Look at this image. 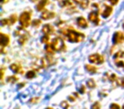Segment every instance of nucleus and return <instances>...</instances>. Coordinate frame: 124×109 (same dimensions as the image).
Returning a JSON list of instances; mask_svg holds the SVG:
<instances>
[{"label":"nucleus","mask_w":124,"mask_h":109,"mask_svg":"<svg viewBox=\"0 0 124 109\" xmlns=\"http://www.w3.org/2000/svg\"><path fill=\"white\" fill-rule=\"evenodd\" d=\"M67 37L69 41L72 42H81L84 39V34L75 31V30H68L67 31Z\"/></svg>","instance_id":"1"},{"label":"nucleus","mask_w":124,"mask_h":109,"mask_svg":"<svg viewBox=\"0 0 124 109\" xmlns=\"http://www.w3.org/2000/svg\"><path fill=\"white\" fill-rule=\"evenodd\" d=\"M31 22V15L28 12H23L20 16V23L22 27H27Z\"/></svg>","instance_id":"2"},{"label":"nucleus","mask_w":124,"mask_h":109,"mask_svg":"<svg viewBox=\"0 0 124 109\" xmlns=\"http://www.w3.org/2000/svg\"><path fill=\"white\" fill-rule=\"evenodd\" d=\"M51 45L54 50V51H60V50H63V48H65L64 42L60 38H54L51 43Z\"/></svg>","instance_id":"3"},{"label":"nucleus","mask_w":124,"mask_h":109,"mask_svg":"<svg viewBox=\"0 0 124 109\" xmlns=\"http://www.w3.org/2000/svg\"><path fill=\"white\" fill-rule=\"evenodd\" d=\"M90 62L95 63V64H102L104 62V58L99 54H93L88 57Z\"/></svg>","instance_id":"4"},{"label":"nucleus","mask_w":124,"mask_h":109,"mask_svg":"<svg viewBox=\"0 0 124 109\" xmlns=\"http://www.w3.org/2000/svg\"><path fill=\"white\" fill-rule=\"evenodd\" d=\"M124 42V34L121 32H116L115 33L113 36V43L115 44H118Z\"/></svg>","instance_id":"5"},{"label":"nucleus","mask_w":124,"mask_h":109,"mask_svg":"<svg viewBox=\"0 0 124 109\" xmlns=\"http://www.w3.org/2000/svg\"><path fill=\"white\" fill-rule=\"evenodd\" d=\"M0 36H1V41H0L1 42V47H2V49H4V47L7 46L9 43V37L4 33H1Z\"/></svg>","instance_id":"6"},{"label":"nucleus","mask_w":124,"mask_h":109,"mask_svg":"<svg viewBox=\"0 0 124 109\" xmlns=\"http://www.w3.org/2000/svg\"><path fill=\"white\" fill-rule=\"evenodd\" d=\"M88 19L91 22L94 23L95 25H98L100 22V20H99L98 16V12H91L88 16Z\"/></svg>","instance_id":"7"},{"label":"nucleus","mask_w":124,"mask_h":109,"mask_svg":"<svg viewBox=\"0 0 124 109\" xmlns=\"http://www.w3.org/2000/svg\"><path fill=\"white\" fill-rule=\"evenodd\" d=\"M42 31H43V33H44L45 35H48L54 33V28L52 27V26H50L49 24H45L44 26H43Z\"/></svg>","instance_id":"8"},{"label":"nucleus","mask_w":124,"mask_h":109,"mask_svg":"<svg viewBox=\"0 0 124 109\" xmlns=\"http://www.w3.org/2000/svg\"><path fill=\"white\" fill-rule=\"evenodd\" d=\"M55 16V14L53 12H50L48 10H46L41 15V18L43 20H48V19H52Z\"/></svg>","instance_id":"9"},{"label":"nucleus","mask_w":124,"mask_h":109,"mask_svg":"<svg viewBox=\"0 0 124 109\" xmlns=\"http://www.w3.org/2000/svg\"><path fill=\"white\" fill-rule=\"evenodd\" d=\"M77 22H78V26H81V27L86 28L88 26V22L83 17H78V20H77Z\"/></svg>","instance_id":"10"},{"label":"nucleus","mask_w":124,"mask_h":109,"mask_svg":"<svg viewBox=\"0 0 124 109\" xmlns=\"http://www.w3.org/2000/svg\"><path fill=\"white\" fill-rule=\"evenodd\" d=\"M9 68H10L11 71H13L14 73H22V69H21V67L20 66L19 64H12V65H10Z\"/></svg>","instance_id":"11"},{"label":"nucleus","mask_w":124,"mask_h":109,"mask_svg":"<svg viewBox=\"0 0 124 109\" xmlns=\"http://www.w3.org/2000/svg\"><path fill=\"white\" fill-rule=\"evenodd\" d=\"M111 12H112V7L105 5V9L103 11V12H102L101 15H102V16H103L104 18H107L110 14H111Z\"/></svg>","instance_id":"12"},{"label":"nucleus","mask_w":124,"mask_h":109,"mask_svg":"<svg viewBox=\"0 0 124 109\" xmlns=\"http://www.w3.org/2000/svg\"><path fill=\"white\" fill-rule=\"evenodd\" d=\"M47 4H48V0H41L38 4L37 5V9L38 11H41L42 9H44V7L47 5Z\"/></svg>","instance_id":"13"},{"label":"nucleus","mask_w":124,"mask_h":109,"mask_svg":"<svg viewBox=\"0 0 124 109\" xmlns=\"http://www.w3.org/2000/svg\"><path fill=\"white\" fill-rule=\"evenodd\" d=\"M85 68H86V70L88 72V73H94L97 72V68L95 67L90 66V65H86V66H85Z\"/></svg>","instance_id":"14"},{"label":"nucleus","mask_w":124,"mask_h":109,"mask_svg":"<svg viewBox=\"0 0 124 109\" xmlns=\"http://www.w3.org/2000/svg\"><path fill=\"white\" fill-rule=\"evenodd\" d=\"M122 58H124V52L122 51V50L118 51L115 55V61H116V60H121V59H122Z\"/></svg>","instance_id":"15"},{"label":"nucleus","mask_w":124,"mask_h":109,"mask_svg":"<svg viewBox=\"0 0 124 109\" xmlns=\"http://www.w3.org/2000/svg\"><path fill=\"white\" fill-rule=\"evenodd\" d=\"M89 4V1L88 0H82L81 2H80V5L83 9H86L87 7L88 6Z\"/></svg>","instance_id":"16"},{"label":"nucleus","mask_w":124,"mask_h":109,"mask_svg":"<svg viewBox=\"0 0 124 109\" xmlns=\"http://www.w3.org/2000/svg\"><path fill=\"white\" fill-rule=\"evenodd\" d=\"M46 51L48 52V54H49V55H53L54 53V50L53 49V47H52L51 44H48L46 46Z\"/></svg>","instance_id":"17"},{"label":"nucleus","mask_w":124,"mask_h":109,"mask_svg":"<svg viewBox=\"0 0 124 109\" xmlns=\"http://www.w3.org/2000/svg\"><path fill=\"white\" fill-rule=\"evenodd\" d=\"M87 85L88 86V88L93 89V88H94L96 84H95V82L93 81V79H89V80H88V82H87Z\"/></svg>","instance_id":"18"},{"label":"nucleus","mask_w":124,"mask_h":109,"mask_svg":"<svg viewBox=\"0 0 124 109\" xmlns=\"http://www.w3.org/2000/svg\"><path fill=\"white\" fill-rule=\"evenodd\" d=\"M27 36L26 35H25V34H23V35H21V37L20 38V39H19V42H20V43L21 44H24L25 43H26V41H27Z\"/></svg>","instance_id":"19"},{"label":"nucleus","mask_w":124,"mask_h":109,"mask_svg":"<svg viewBox=\"0 0 124 109\" xmlns=\"http://www.w3.org/2000/svg\"><path fill=\"white\" fill-rule=\"evenodd\" d=\"M35 76H36V73H35L34 71H29L26 75V77L27 78H34Z\"/></svg>","instance_id":"20"},{"label":"nucleus","mask_w":124,"mask_h":109,"mask_svg":"<svg viewBox=\"0 0 124 109\" xmlns=\"http://www.w3.org/2000/svg\"><path fill=\"white\" fill-rule=\"evenodd\" d=\"M16 16L14 15V16H11L9 18V25H12L16 22Z\"/></svg>","instance_id":"21"},{"label":"nucleus","mask_w":124,"mask_h":109,"mask_svg":"<svg viewBox=\"0 0 124 109\" xmlns=\"http://www.w3.org/2000/svg\"><path fill=\"white\" fill-rule=\"evenodd\" d=\"M91 109H100V102L96 101L94 104H93V106L91 107Z\"/></svg>","instance_id":"22"},{"label":"nucleus","mask_w":124,"mask_h":109,"mask_svg":"<svg viewBox=\"0 0 124 109\" xmlns=\"http://www.w3.org/2000/svg\"><path fill=\"white\" fill-rule=\"evenodd\" d=\"M60 106H61L62 108H64V109H68V107H69V104L66 101H62Z\"/></svg>","instance_id":"23"},{"label":"nucleus","mask_w":124,"mask_h":109,"mask_svg":"<svg viewBox=\"0 0 124 109\" xmlns=\"http://www.w3.org/2000/svg\"><path fill=\"white\" fill-rule=\"evenodd\" d=\"M48 40H49V37H48V35H44V36L42 38L41 41L43 42V43H48Z\"/></svg>","instance_id":"24"},{"label":"nucleus","mask_w":124,"mask_h":109,"mask_svg":"<svg viewBox=\"0 0 124 109\" xmlns=\"http://www.w3.org/2000/svg\"><path fill=\"white\" fill-rule=\"evenodd\" d=\"M40 24H41V21H39V20H34V21H32L33 26H37V27H38Z\"/></svg>","instance_id":"25"},{"label":"nucleus","mask_w":124,"mask_h":109,"mask_svg":"<svg viewBox=\"0 0 124 109\" xmlns=\"http://www.w3.org/2000/svg\"><path fill=\"white\" fill-rule=\"evenodd\" d=\"M7 80H8V82L14 83L15 81H16V80H17V78H16V77H15V76H11V77H9Z\"/></svg>","instance_id":"26"},{"label":"nucleus","mask_w":124,"mask_h":109,"mask_svg":"<svg viewBox=\"0 0 124 109\" xmlns=\"http://www.w3.org/2000/svg\"><path fill=\"white\" fill-rule=\"evenodd\" d=\"M108 78L111 82H114L116 79V74H110V76H108Z\"/></svg>","instance_id":"27"},{"label":"nucleus","mask_w":124,"mask_h":109,"mask_svg":"<svg viewBox=\"0 0 124 109\" xmlns=\"http://www.w3.org/2000/svg\"><path fill=\"white\" fill-rule=\"evenodd\" d=\"M110 109H120V107H119L118 104L113 103V104H111V105H110Z\"/></svg>","instance_id":"28"},{"label":"nucleus","mask_w":124,"mask_h":109,"mask_svg":"<svg viewBox=\"0 0 124 109\" xmlns=\"http://www.w3.org/2000/svg\"><path fill=\"white\" fill-rule=\"evenodd\" d=\"M119 81H120V82H119V84L124 88V78H120V79H119Z\"/></svg>","instance_id":"29"},{"label":"nucleus","mask_w":124,"mask_h":109,"mask_svg":"<svg viewBox=\"0 0 124 109\" xmlns=\"http://www.w3.org/2000/svg\"><path fill=\"white\" fill-rule=\"evenodd\" d=\"M38 100H39V98H38V97H35V98L31 99V100L30 101V102H31V103H36V101H38Z\"/></svg>","instance_id":"30"},{"label":"nucleus","mask_w":124,"mask_h":109,"mask_svg":"<svg viewBox=\"0 0 124 109\" xmlns=\"http://www.w3.org/2000/svg\"><path fill=\"white\" fill-rule=\"evenodd\" d=\"M109 1H110L112 5H115V4H116L117 2H118V0H109Z\"/></svg>","instance_id":"31"},{"label":"nucleus","mask_w":124,"mask_h":109,"mask_svg":"<svg viewBox=\"0 0 124 109\" xmlns=\"http://www.w3.org/2000/svg\"><path fill=\"white\" fill-rule=\"evenodd\" d=\"M80 92H81V93H84L85 92V88L83 85H82V87L80 88Z\"/></svg>","instance_id":"32"},{"label":"nucleus","mask_w":124,"mask_h":109,"mask_svg":"<svg viewBox=\"0 0 124 109\" xmlns=\"http://www.w3.org/2000/svg\"><path fill=\"white\" fill-rule=\"evenodd\" d=\"M3 77H4V69H1V79H3Z\"/></svg>","instance_id":"33"},{"label":"nucleus","mask_w":124,"mask_h":109,"mask_svg":"<svg viewBox=\"0 0 124 109\" xmlns=\"http://www.w3.org/2000/svg\"><path fill=\"white\" fill-rule=\"evenodd\" d=\"M46 109H53L52 107H48V108H46Z\"/></svg>","instance_id":"34"},{"label":"nucleus","mask_w":124,"mask_h":109,"mask_svg":"<svg viewBox=\"0 0 124 109\" xmlns=\"http://www.w3.org/2000/svg\"><path fill=\"white\" fill-rule=\"evenodd\" d=\"M2 3H4V0H2Z\"/></svg>","instance_id":"35"},{"label":"nucleus","mask_w":124,"mask_h":109,"mask_svg":"<svg viewBox=\"0 0 124 109\" xmlns=\"http://www.w3.org/2000/svg\"><path fill=\"white\" fill-rule=\"evenodd\" d=\"M31 1H32V2H34V1H36V0H31Z\"/></svg>","instance_id":"36"},{"label":"nucleus","mask_w":124,"mask_h":109,"mask_svg":"<svg viewBox=\"0 0 124 109\" xmlns=\"http://www.w3.org/2000/svg\"><path fill=\"white\" fill-rule=\"evenodd\" d=\"M122 109H124V106H123V107H122Z\"/></svg>","instance_id":"37"},{"label":"nucleus","mask_w":124,"mask_h":109,"mask_svg":"<svg viewBox=\"0 0 124 109\" xmlns=\"http://www.w3.org/2000/svg\"><path fill=\"white\" fill-rule=\"evenodd\" d=\"M123 28H124V24H123Z\"/></svg>","instance_id":"38"}]
</instances>
